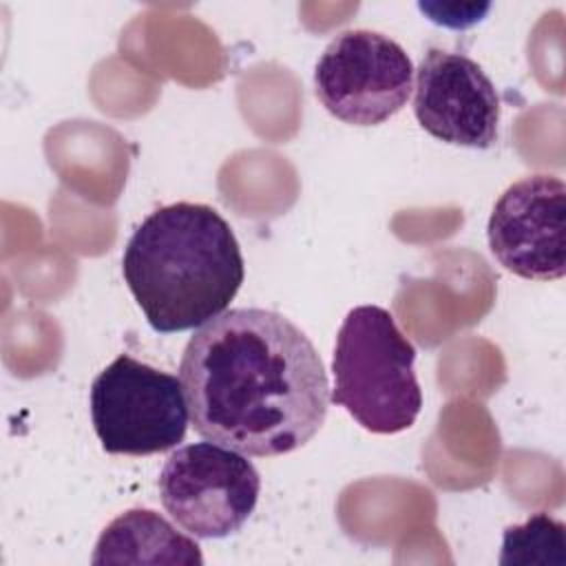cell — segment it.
Wrapping results in <instances>:
<instances>
[{
    "label": "cell",
    "instance_id": "6da1fadb",
    "mask_svg": "<svg viewBox=\"0 0 566 566\" xmlns=\"http://www.w3.org/2000/svg\"><path fill=\"white\" fill-rule=\"evenodd\" d=\"M179 380L192 429L243 455L272 458L325 422L329 382L312 340L287 316L226 310L188 340Z\"/></svg>",
    "mask_w": 566,
    "mask_h": 566
},
{
    "label": "cell",
    "instance_id": "7a4b0ae2",
    "mask_svg": "<svg viewBox=\"0 0 566 566\" xmlns=\"http://www.w3.org/2000/svg\"><path fill=\"white\" fill-rule=\"evenodd\" d=\"M122 274L148 325L172 334L223 314L245 268L230 223L212 206L177 201L135 228Z\"/></svg>",
    "mask_w": 566,
    "mask_h": 566
},
{
    "label": "cell",
    "instance_id": "3957f363",
    "mask_svg": "<svg viewBox=\"0 0 566 566\" xmlns=\"http://www.w3.org/2000/svg\"><path fill=\"white\" fill-rule=\"evenodd\" d=\"M413 363L416 347L394 314L380 305H358L336 334L329 400L371 433H400L422 409Z\"/></svg>",
    "mask_w": 566,
    "mask_h": 566
},
{
    "label": "cell",
    "instance_id": "277c9868",
    "mask_svg": "<svg viewBox=\"0 0 566 566\" xmlns=\"http://www.w3.org/2000/svg\"><path fill=\"white\" fill-rule=\"evenodd\" d=\"M91 420L106 453L150 455L186 438L190 413L177 376L119 354L91 385Z\"/></svg>",
    "mask_w": 566,
    "mask_h": 566
},
{
    "label": "cell",
    "instance_id": "5b68a950",
    "mask_svg": "<svg viewBox=\"0 0 566 566\" xmlns=\"http://www.w3.org/2000/svg\"><path fill=\"white\" fill-rule=\"evenodd\" d=\"M261 491L254 464L217 442L175 449L159 473V497L166 513L199 539L237 533L252 515Z\"/></svg>",
    "mask_w": 566,
    "mask_h": 566
},
{
    "label": "cell",
    "instance_id": "8992f818",
    "mask_svg": "<svg viewBox=\"0 0 566 566\" xmlns=\"http://www.w3.org/2000/svg\"><path fill=\"white\" fill-rule=\"evenodd\" d=\"M411 91V57L396 40L378 31L338 33L314 66L318 102L345 124H382L407 104Z\"/></svg>",
    "mask_w": 566,
    "mask_h": 566
},
{
    "label": "cell",
    "instance_id": "52a82bcc",
    "mask_svg": "<svg viewBox=\"0 0 566 566\" xmlns=\"http://www.w3.org/2000/svg\"><path fill=\"white\" fill-rule=\"evenodd\" d=\"M566 184L528 175L511 184L493 206L486 237L493 256L528 281H555L566 272Z\"/></svg>",
    "mask_w": 566,
    "mask_h": 566
},
{
    "label": "cell",
    "instance_id": "ba28073f",
    "mask_svg": "<svg viewBox=\"0 0 566 566\" xmlns=\"http://www.w3.org/2000/svg\"><path fill=\"white\" fill-rule=\"evenodd\" d=\"M413 91L416 119L431 137L480 150L497 142L500 97L469 55L429 49L416 71Z\"/></svg>",
    "mask_w": 566,
    "mask_h": 566
},
{
    "label": "cell",
    "instance_id": "9c48e42d",
    "mask_svg": "<svg viewBox=\"0 0 566 566\" xmlns=\"http://www.w3.org/2000/svg\"><path fill=\"white\" fill-rule=\"evenodd\" d=\"M93 564H203L199 544L150 509L117 515L99 535Z\"/></svg>",
    "mask_w": 566,
    "mask_h": 566
},
{
    "label": "cell",
    "instance_id": "30bf717a",
    "mask_svg": "<svg viewBox=\"0 0 566 566\" xmlns=\"http://www.w3.org/2000/svg\"><path fill=\"white\" fill-rule=\"evenodd\" d=\"M500 564L566 566V526L548 513H535L524 524L509 526L502 537Z\"/></svg>",
    "mask_w": 566,
    "mask_h": 566
}]
</instances>
